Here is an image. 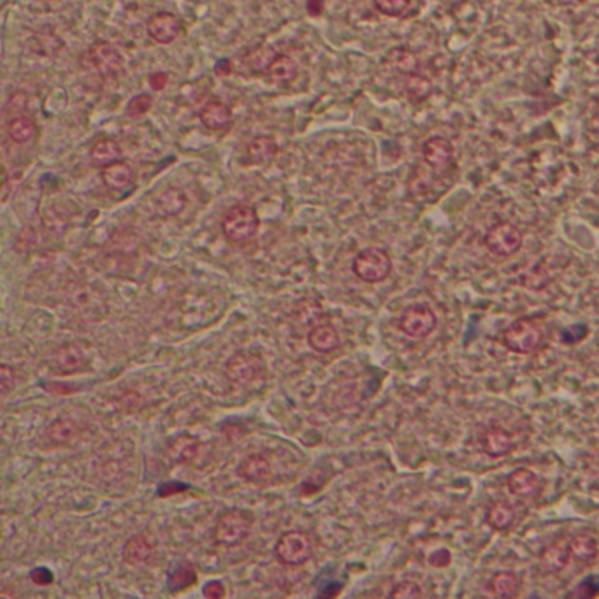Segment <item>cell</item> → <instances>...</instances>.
<instances>
[{"label":"cell","mask_w":599,"mask_h":599,"mask_svg":"<svg viewBox=\"0 0 599 599\" xmlns=\"http://www.w3.org/2000/svg\"><path fill=\"white\" fill-rule=\"evenodd\" d=\"M374 2V7L385 14V16H401L408 5H410V0H372Z\"/></svg>","instance_id":"obj_33"},{"label":"cell","mask_w":599,"mask_h":599,"mask_svg":"<svg viewBox=\"0 0 599 599\" xmlns=\"http://www.w3.org/2000/svg\"><path fill=\"white\" fill-rule=\"evenodd\" d=\"M323 7H325L323 0H308V2H306V11H308L312 16H321V14H322Z\"/></svg>","instance_id":"obj_43"},{"label":"cell","mask_w":599,"mask_h":599,"mask_svg":"<svg viewBox=\"0 0 599 599\" xmlns=\"http://www.w3.org/2000/svg\"><path fill=\"white\" fill-rule=\"evenodd\" d=\"M0 378H2V396L5 398L16 387V372H14V369L11 368V366L4 364L0 368Z\"/></svg>","instance_id":"obj_36"},{"label":"cell","mask_w":599,"mask_h":599,"mask_svg":"<svg viewBox=\"0 0 599 599\" xmlns=\"http://www.w3.org/2000/svg\"><path fill=\"white\" fill-rule=\"evenodd\" d=\"M317 547V535L304 529H292L278 538L275 557L279 564L287 568H299L313 557Z\"/></svg>","instance_id":"obj_1"},{"label":"cell","mask_w":599,"mask_h":599,"mask_svg":"<svg viewBox=\"0 0 599 599\" xmlns=\"http://www.w3.org/2000/svg\"><path fill=\"white\" fill-rule=\"evenodd\" d=\"M571 560L569 538H557L538 555V569L542 575L552 577L566 569Z\"/></svg>","instance_id":"obj_12"},{"label":"cell","mask_w":599,"mask_h":599,"mask_svg":"<svg viewBox=\"0 0 599 599\" xmlns=\"http://www.w3.org/2000/svg\"><path fill=\"white\" fill-rule=\"evenodd\" d=\"M148 36L158 45H171L182 32V21L173 13H157L150 18Z\"/></svg>","instance_id":"obj_14"},{"label":"cell","mask_w":599,"mask_h":599,"mask_svg":"<svg viewBox=\"0 0 599 599\" xmlns=\"http://www.w3.org/2000/svg\"><path fill=\"white\" fill-rule=\"evenodd\" d=\"M436 315L427 304H412L399 317V330L412 339H424L436 329Z\"/></svg>","instance_id":"obj_8"},{"label":"cell","mask_w":599,"mask_h":599,"mask_svg":"<svg viewBox=\"0 0 599 599\" xmlns=\"http://www.w3.org/2000/svg\"><path fill=\"white\" fill-rule=\"evenodd\" d=\"M517 511L508 501H494L491 507L487 508L485 513V522L491 529L505 533L509 531L515 524Z\"/></svg>","instance_id":"obj_24"},{"label":"cell","mask_w":599,"mask_h":599,"mask_svg":"<svg viewBox=\"0 0 599 599\" xmlns=\"http://www.w3.org/2000/svg\"><path fill=\"white\" fill-rule=\"evenodd\" d=\"M545 336H547L545 323L535 317H526L515 321L508 327L503 332L501 343L513 354L529 355L535 354L543 345Z\"/></svg>","instance_id":"obj_2"},{"label":"cell","mask_w":599,"mask_h":599,"mask_svg":"<svg viewBox=\"0 0 599 599\" xmlns=\"http://www.w3.org/2000/svg\"><path fill=\"white\" fill-rule=\"evenodd\" d=\"M569 553L571 560H575L578 566L589 568L598 559V540L589 533H578L569 538Z\"/></svg>","instance_id":"obj_17"},{"label":"cell","mask_w":599,"mask_h":599,"mask_svg":"<svg viewBox=\"0 0 599 599\" xmlns=\"http://www.w3.org/2000/svg\"><path fill=\"white\" fill-rule=\"evenodd\" d=\"M278 155V144L271 136H257L246 146L248 166H266Z\"/></svg>","instance_id":"obj_20"},{"label":"cell","mask_w":599,"mask_h":599,"mask_svg":"<svg viewBox=\"0 0 599 599\" xmlns=\"http://www.w3.org/2000/svg\"><path fill=\"white\" fill-rule=\"evenodd\" d=\"M266 73H268V76L273 83L287 87L292 81H295V78L299 74V67H297V62L292 56L278 53L277 56L271 60V64L268 65Z\"/></svg>","instance_id":"obj_23"},{"label":"cell","mask_w":599,"mask_h":599,"mask_svg":"<svg viewBox=\"0 0 599 599\" xmlns=\"http://www.w3.org/2000/svg\"><path fill=\"white\" fill-rule=\"evenodd\" d=\"M261 227L257 210L250 204H235L222 218V232L227 241L234 244H244L252 241Z\"/></svg>","instance_id":"obj_4"},{"label":"cell","mask_w":599,"mask_h":599,"mask_svg":"<svg viewBox=\"0 0 599 599\" xmlns=\"http://www.w3.org/2000/svg\"><path fill=\"white\" fill-rule=\"evenodd\" d=\"M522 241H524L522 231L509 222L494 224L483 237L485 248L492 255L501 257V259H508V257L515 255L520 250Z\"/></svg>","instance_id":"obj_6"},{"label":"cell","mask_w":599,"mask_h":599,"mask_svg":"<svg viewBox=\"0 0 599 599\" xmlns=\"http://www.w3.org/2000/svg\"><path fill=\"white\" fill-rule=\"evenodd\" d=\"M422 160L425 167H429L434 175L443 178L454 169V160H456L454 144L447 138L432 136L422 146Z\"/></svg>","instance_id":"obj_7"},{"label":"cell","mask_w":599,"mask_h":599,"mask_svg":"<svg viewBox=\"0 0 599 599\" xmlns=\"http://www.w3.org/2000/svg\"><path fill=\"white\" fill-rule=\"evenodd\" d=\"M237 475L250 485L268 487L273 482V466L262 454H250L237 466Z\"/></svg>","instance_id":"obj_11"},{"label":"cell","mask_w":599,"mask_h":599,"mask_svg":"<svg viewBox=\"0 0 599 599\" xmlns=\"http://www.w3.org/2000/svg\"><path fill=\"white\" fill-rule=\"evenodd\" d=\"M253 527V515L241 508H232L220 515L215 527V542L220 547L234 549L244 543Z\"/></svg>","instance_id":"obj_3"},{"label":"cell","mask_w":599,"mask_h":599,"mask_svg":"<svg viewBox=\"0 0 599 599\" xmlns=\"http://www.w3.org/2000/svg\"><path fill=\"white\" fill-rule=\"evenodd\" d=\"M489 589L498 598H517L522 589V580L513 571H500L491 578Z\"/></svg>","instance_id":"obj_26"},{"label":"cell","mask_w":599,"mask_h":599,"mask_svg":"<svg viewBox=\"0 0 599 599\" xmlns=\"http://www.w3.org/2000/svg\"><path fill=\"white\" fill-rule=\"evenodd\" d=\"M508 491L520 500H529L535 498L540 492L542 482L536 476V473H533L527 467H518L513 473H509L507 480Z\"/></svg>","instance_id":"obj_16"},{"label":"cell","mask_w":599,"mask_h":599,"mask_svg":"<svg viewBox=\"0 0 599 599\" xmlns=\"http://www.w3.org/2000/svg\"><path fill=\"white\" fill-rule=\"evenodd\" d=\"M167 452L173 462L190 461L199 452V441L192 436H178L169 443Z\"/></svg>","instance_id":"obj_30"},{"label":"cell","mask_w":599,"mask_h":599,"mask_svg":"<svg viewBox=\"0 0 599 599\" xmlns=\"http://www.w3.org/2000/svg\"><path fill=\"white\" fill-rule=\"evenodd\" d=\"M36 131H38V125H36L34 118L29 116V115H18L7 125L9 138L13 139L14 142H18V144H25V142L32 141L36 136Z\"/></svg>","instance_id":"obj_29"},{"label":"cell","mask_w":599,"mask_h":599,"mask_svg":"<svg viewBox=\"0 0 599 599\" xmlns=\"http://www.w3.org/2000/svg\"><path fill=\"white\" fill-rule=\"evenodd\" d=\"M517 447L515 436L498 424H491L482 436V450L489 456V458H505L508 454H511Z\"/></svg>","instance_id":"obj_13"},{"label":"cell","mask_w":599,"mask_h":599,"mask_svg":"<svg viewBox=\"0 0 599 599\" xmlns=\"http://www.w3.org/2000/svg\"><path fill=\"white\" fill-rule=\"evenodd\" d=\"M202 593H204L206 598L210 599H224L227 596V589H226V586H224L222 582H218V580H211V582H208Z\"/></svg>","instance_id":"obj_38"},{"label":"cell","mask_w":599,"mask_h":599,"mask_svg":"<svg viewBox=\"0 0 599 599\" xmlns=\"http://www.w3.org/2000/svg\"><path fill=\"white\" fill-rule=\"evenodd\" d=\"M385 65H389L394 73L405 78L418 74V62H416L415 55L408 51L406 47H396L389 51V55L385 56Z\"/></svg>","instance_id":"obj_27"},{"label":"cell","mask_w":599,"mask_h":599,"mask_svg":"<svg viewBox=\"0 0 599 599\" xmlns=\"http://www.w3.org/2000/svg\"><path fill=\"white\" fill-rule=\"evenodd\" d=\"M215 73H217L218 76H229L232 73L231 60H227V58L220 60V62L215 65Z\"/></svg>","instance_id":"obj_44"},{"label":"cell","mask_w":599,"mask_h":599,"mask_svg":"<svg viewBox=\"0 0 599 599\" xmlns=\"http://www.w3.org/2000/svg\"><path fill=\"white\" fill-rule=\"evenodd\" d=\"M30 580L39 587H47L55 582V575L47 568H34L30 571Z\"/></svg>","instance_id":"obj_37"},{"label":"cell","mask_w":599,"mask_h":599,"mask_svg":"<svg viewBox=\"0 0 599 599\" xmlns=\"http://www.w3.org/2000/svg\"><path fill=\"white\" fill-rule=\"evenodd\" d=\"M153 106V98L148 93H139L136 97H133L125 107V115L127 116H142L146 115Z\"/></svg>","instance_id":"obj_32"},{"label":"cell","mask_w":599,"mask_h":599,"mask_svg":"<svg viewBox=\"0 0 599 599\" xmlns=\"http://www.w3.org/2000/svg\"><path fill=\"white\" fill-rule=\"evenodd\" d=\"M450 560H452V555H450L449 551H445V549L436 551V552L431 553V557H429V562L432 566H436V568H445V566L450 564Z\"/></svg>","instance_id":"obj_41"},{"label":"cell","mask_w":599,"mask_h":599,"mask_svg":"<svg viewBox=\"0 0 599 599\" xmlns=\"http://www.w3.org/2000/svg\"><path fill=\"white\" fill-rule=\"evenodd\" d=\"M55 366L64 374L78 372L87 366L85 352L78 345H73V343L62 345L55 352Z\"/></svg>","instance_id":"obj_22"},{"label":"cell","mask_w":599,"mask_h":599,"mask_svg":"<svg viewBox=\"0 0 599 599\" xmlns=\"http://www.w3.org/2000/svg\"><path fill=\"white\" fill-rule=\"evenodd\" d=\"M90 60L98 76L104 80H115L124 71L122 53L109 43H97L90 49Z\"/></svg>","instance_id":"obj_10"},{"label":"cell","mask_w":599,"mask_h":599,"mask_svg":"<svg viewBox=\"0 0 599 599\" xmlns=\"http://www.w3.org/2000/svg\"><path fill=\"white\" fill-rule=\"evenodd\" d=\"M184 204H186V197L178 188H167L158 199L160 210L166 211L167 215H178L184 210Z\"/></svg>","instance_id":"obj_31"},{"label":"cell","mask_w":599,"mask_h":599,"mask_svg":"<svg viewBox=\"0 0 599 599\" xmlns=\"http://www.w3.org/2000/svg\"><path fill=\"white\" fill-rule=\"evenodd\" d=\"M308 345L317 354H330L339 347V332L332 323H317L308 332Z\"/></svg>","instance_id":"obj_19"},{"label":"cell","mask_w":599,"mask_h":599,"mask_svg":"<svg viewBox=\"0 0 599 599\" xmlns=\"http://www.w3.org/2000/svg\"><path fill=\"white\" fill-rule=\"evenodd\" d=\"M122 555L129 566H144L155 555V543L146 535H136L127 540Z\"/></svg>","instance_id":"obj_18"},{"label":"cell","mask_w":599,"mask_h":599,"mask_svg":"<svg viewBox=\"0 0 599 599\" xmlns=\"http://www.w3.org/2000/svg\"><path fill=\"white\" fill-rule=\"evenodd\" d=\"M587 127L593 134L599 136V100H596L591 109H589V115H587Z\"/></svg>","instance_id":"obj_42"},{"label":"cell","mask_w":599,"mask_h":599,"mask_svg":"<svg viewBox=\"0 0 599 599\" xmlns=\"http://www.w3.org/2000/svg\"><path fill=\"white\" fill-rule=\"evenodd\" d=\"M74 434V427L69 420H58L55 422L51 427H49V436L55 440V441H69V438Z\"/></svg>","instance_id":"obj_35"},{"label":"cell","mask_w":599,"mask_h":599,"mask_svg":"<svg viewBox=\"0 0 599 599\" xmlns=\"http://www.w3.org/2000/svg\"><path fill=\"white\" fill-rule=\"evenodd\" d=\"M424 591L414 580H403L390 591V598L415 599L422 598Z\"/></svg>","instance_id":"obj_34"},{"label":"cell","mask_w":599,"mask_h":599,"mask_svg":"<svg viewBox=\"0 0 599 599\" xmlns=\"http://www.w3.org/2000/svg\"><path fill=\"white\" fill-rule=\"evenodd\" d=\"M148 81H150V85H151V89L155 92H162L167 87V83H169V74L167 73H153L148 78Z\"/></svg>","instance_id":"obj_40"},{"label":"cell","mask_w":599,"mask_h":599,"mask_svg":"<svg viewBox=\"0 0 599 599\" xmlns=\"http://www.w3.org/2000/svg\"><path fill=\"white\" fill-rule=\"evenodd\" d=\"M184 491H188L186 483H182V482H167V483H162L158 487V496L160 498H169V496H175V494H182Z\"/></svg>","instance_id":"obj_39"},{"label":"cell","mask_w":599,"mask_h":599,"mask_svg":"<svg viewBox=\"0 0 599 599\" xmlns=\"http://www.w3.org/2000/svg\"><path fill=\"white\" fill-rule=\"evenodd\" d=\"M100 178H102V184H106L109 190L124 192V190H129L134 184L138 175H136V169L133 167V164H129L125 160H118L115 164H109V166L102 167Z\"/></svg>","instance_id":"obj_15"},{"label":"cell","mask_w":599,"mask_h":599,"mask_svg":"<svg viewBox=\"0 0 599 599\" xmlns=\"http://www.w3.org/2000/svg\"><path fill=\"white\" fill-rule=\"evenodd\" d=\"M201 122L210 131H224L231 125L232 109L222 100H211L201 111Z\"/></svg>","instance_id":"obj_21"},{"label":"cell","mask_w":599,"mask_h":599,"mask_svg":"<svg viewBox=\"0 0 599 599\" xmlns=\"http://www.w3.org/2000/svg\"><path fill=\"white\" fill-rule=\"evenodd\" d=\"M90 158L95 166L106 167L109 164L122 160V148L113 139H98L90 150Z\"/></svg>","instance_id":"obj_28"},{"label":"cell","mask_w":599,"mask_h":599,"mask_svg":"<svg viewBox=\"0 0 599 599\" xmlns=\"http://www.w3.org/2000/svg\"><path fill=\"white\" fill-rule=\"evenodd\" d=\"M226 372H227V376L231 378L232 381L248 385V383H253V381L262 378L264 364H262L261 357H257L253 354H248V352H239L227 363Z\"/></svg>","instance_id":"obj_9"},{"label":"cell","mask_w":599,"mask_h":599,"mask_svg":"<svg viewBox=\"0 0 599 599\" xmlns=\"http://www.w3.org/2000/svg\"><path fill=\"white\" fill-rule=\"evenodd\" d=\"M352 271L361 281L380 283L392 271L390 255L383 248H364L355 255L352 262Z\"/></svg>","instance_id":"obj_5"},{"label":"cell","mask_w":599,"mask_h":599,"mask_svg":"<svg viewBox=\"0 0 599 599\" xmlns=\"http://www.w3.org/2000/svg\"><path fill=\"white\" fill-rule=\"evenodd\" d=\"M197 580H199V577H197L195 568L190 562H180L167 575V591L171 595H180L186 589L193 587L197 584Z\"/></svg>","instance_id":"obj_25"}]
</instances>
